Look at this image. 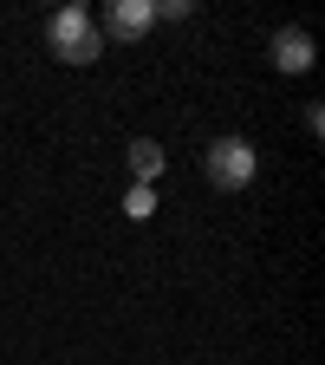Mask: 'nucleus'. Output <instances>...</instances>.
Wrapping results in <instances>:
<instances>
[{
  "label": "nucleus",
  "mask_w": 325,
  "mask_h": 365,
  "mask_svg": "<svg viewBox=\"0 0 325 365\" xmlns=\"http://www.w3.org/2000/svg\"><path fill=\"white\" fill-rule=\"evenodd\" d=\"M46 46H53L59 66H98L105 59V33H98V20L85 7H59L46 20Z\"/></svg>",
  "instance_id": "f257e3e1"
},
{
  "label": "nucleus",
  "mask_w": 325,
  "mask_h": 365,
  "mask_svg": "<svg viewBox=\"0 0 325 365\" xmlns=\"http://www.w3.org/2000/svg\"><path fill=\"white\" fill-rule=\"evenodd\" d=\"M254 170H260V157H254V144H247V137H215V144H208V157H202V176L215 182L221 196L247 190V182H254Z\"/></svg>",
  "instance_id": "f03ea898"
},
{
  "label": "nucleus",
  "mask_w": 325,
  "mask_h": 365,
  "mask_svg": "<svg viewBox=\"0 0 325 365\" xmlns=\"http://www.w3.org/2000/svg\"><path fill=\"white\" fill-rule=\"evenodd\" d=\"M150 26H156L150 0H111V7H105V26H98V33H111V39H144Z\"/></svg>",
  "instance_id": "7ed1b4c3"
},
{
  "label": "nucleus",
  "mask_w": 325,
  "mask_h": 365,
  "mask_svg": "<svg viewBox=\"0 0 325 365\" xmlns=\"http://www.w3.org/2000/svg\"><path fill=\"white\" fill-rule=\"evenodd\" d=\"M273 66L280 72H312V33L306 26H280L273 33Z\"/></svg>",
  "instance_id": "20e7f679"
},
{
  "label": "nucleus",
  "mask_w": 325,
  "mask_h": 365,
  "mask_svg": "<svg viewBox=\"0 0 325 365\" xmlns=\"http://www.w3.org/2000/svg\"><path fill=\"white\" fill-rule=\"evenodd\" d=\"M124 163H130V182H144V190H150V182L163 176V144H156V137H130Z\"/></svg>",
  "instance_id": "39448f33"
},
{
  "label": "nucleus",
  "mask_w": 325,
  "mask_h": 365,
  "mask_svg": "<svg viewBox=\"0 0 325 365\" xmlns=\"http://www.w3.org/2000/svg\"><path fill=\"white\" fill-rule=\"evenodd\" d=\"M124 215H130V222H150V215H156V190L130 182V190H124Z\"/></svg>",
  "instance_id": "423d86ee"
},
{
  "label": "nucleus",
  "mask_w": 325,
  "mask_h": 365,
  "mask_svg": "<svg viewBox=\"0 0 325 365\" xmlns=\"http://www.w3.org/2000/svg\"><path fill=\"white\" fill-rule=\"evenodd\" d=\"M150 14H156V20H189L196 0H150Z\"/></svg>",
  "instance_id": "0eeeda50"
}]
</instances>
